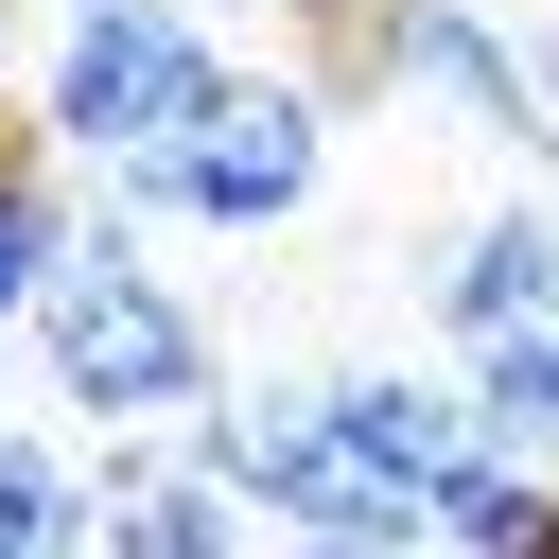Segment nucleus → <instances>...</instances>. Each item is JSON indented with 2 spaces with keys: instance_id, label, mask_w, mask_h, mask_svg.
Returning <instances> with one entry per match:
<instances>
[{
  "instance_id": "obj_13",
  "label": "nucleus",
  "mask_w": 559,
  "mask_h": 559,
  "mask_svg": "<svg viewBox=\"0 0 559 559\" xmlns=\"http://www.w3.org/2000/svg\"><path fill=\"white\" fill-rule=\"evenodd\" d=\"M524 87H542V157H559V35H524Z\"/></svg>"
},
{
  "instance_id": "obj_2",
  "label": "nucleus",
  "mask_w": 559,
  "mask_h": 559,
  "mask_svg": "<svg viewBox=\"0 0 559 559\" xmlns=\"http://www.w3.org/2000/svg\"><path fill=\"white\" fill-rule=\"evenodd\" d=\"M314 175H332V105L280 87V70H227L192 105V140L122 157V227L140 210H175V227H280V210H314Z\"/></svg>"
},
{
  "instance_id": "obj_14",
  "label": "nucleus",
  "mask_w": 559,
  "mask_h": 559,
  "mask_svg": "<svg viewBox=\"0 0 559 559\" xmlns=\"http://www.w3.org/2000/svg\"><path fill=\"white\" fill-rule=\"evenodd\" d=\"M297 559H402V542H349V524H297Z\"/></svg>"
},
{
  "instance_id": "obj_3",
  "label": "nucleus",
  "mask_w": 559,
  "mask_h": 559,
  "mask_svg": "<svg viewBox=\"0 0 559 559\" xmlns=\"http://www.w3.org/2000/svg\"><path fill=\"white\" fill-rule=\"evenodd\" d=\"M227 87V52L192 35V0H70V35H52V87H35V122L70 140V157H157V140H192V105Z\"/></svg>"
},
{
  "instance_id": "obj_5",
  "label": "nucleus",
  "mask_w": 559,
  "mask_h": 559,
  "mask_svg": "<svg viewBox=\"0 0 559 559\" xmlns=\"http://www.w3.org/2000/svg\"><path fill=\"white\" fill-rule=\"evenodd\" d=\"M367 70H384L402 105H437L454 140H489V157H542V87H524V52H507L472 0H384V17H367Z\"/></svg>"
},
{
  "instance_id": "obj_4",
  "label": "nucleus",
  "mask_w": 559,
  "mask_h": 559,
  "mask_svg": "<svg viewBox=\"0 0 559 559\" xmlns=\"http://www.w3.org/2000/svg\"><path fill=\"white\" fill-rule=\"evenodd\" d=\"M192 472L280 507V524H349V542H419V507L332 437V384H210L192 402Z\"/></svg>"
},
{
  "instance_id": "obj_6",
  "label": "nucleus",
  "mask_w": 559,
  "mask_h": 559,
  "mask_svg": "<svg viewBox=\"0 0 559 559\" xmlns=\"http://www.w3.org/2000/svg\"><path fill=\"white\" fill-rule=\"evenodd\" d=\"M332 437H349L419 524H437V489L489 454V437H472V384H419V367H349V384H332Z\"/></svg>"
},
{
  "instance_id": "obj_1",
  "label": "nucleus",
  "mask_w": 559,
  "mask_h": 559,
  "mask_svg": "<svg viewBox=\"0 0 559 559\" xmlns=\"http://www.w3.org/2000/svg\"><path fill=\"white\" fill-rule=\"evenodd\" d=\"M35 367L87 402V419H192L210 402V314L140 262V227H70V262H52V297H35Z\"/></svg>"
},
{
  "instance_id": "obj_10",
  "label": "nucleus",
  "mask_w": 559,
  "mask_h": 559,
  "mask_svg": "<svg viewBox=\"0 0 559 559\" xmlns=\"http://www.w3.org/2000/svg\"><path fill=\"white\" fill-rule=\"evenodd\" d=\"M454 384H472V437L489 454H559V332H489V349H454Z\"/></svg>"
},
{
  "instance_id": "obj_8",
  "label": "nucleus",
  "mask_w": 559,
  "mask_h": 559,
  "mask_svg": "<svg viewBox=\"0 0 559 559\" xmlns=\"http://www.w3.org/2000/svg\"><path fill=\"white\" fill-rule=\"evenodd\" d=\"M105 559H245V489H210V472H157L140 437L105 454V524H87Z\"/></svg>"
},
{
  "instance_id": "obj_9",
  "label": "nucleus",
  "mask_w": 559,
  "mask_h": 559,
  "mask_svg": "<svg viewBox=\"0 0 559 559\" xmlns=\"http://www.w3.org/2000/svg\"><path fill=\"white\" fill-rule=\"evenodd\" d=\"M419 542H454V559H559V489H542L524 454H472V472L437 489Z\"/></svg>"
},
{
  "instance_id": "obj_12",
  "label": "nucleus",
  "mask_w": 559,
  "mask_h": 559,
  "mask_svg": "<svg viewBox=\"0 0 559 559\" xmlns=\"http://www.w3.org/2000/svg\"><path fill=\"white\" fill-rule=\"evenodd\" d=\"M52 262H70V210H52V175H35V140H0V349L35 332V297H52Z\"/></svg>"
},
{
  "instance_id": "obj_7",
  "label": "nucleus",
  "mask_w": 559,
  "mask_h": 559,
  "mask_svg": "<svg viewBox=\"0 0 559 559\" xmlns=\"http://www.w3.org/2000/svg\"><path fill=\"white\" fill-rule=\"evenodd\" d=\"M437 332H454V349L559 332V210H472V227H437Z\"/></svg>"
},
{
  "instance_id": "obj_11",
  "label": "nucleus",
  "mask_w": 559,
  "mask_h": 559,
  "mask_svg": "<svg viewBox=\"0 0 559 559\" xmlns=\"http://www.w3.org/2000/svg\"><path fill=\"white\" fill-rule=\"evenodd\" d=\"M87 524H105V489L52 437H0V559H87Z\"/></svg>"
}]
</instances>
